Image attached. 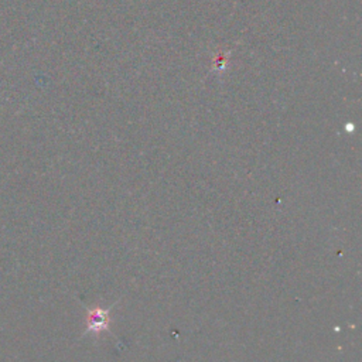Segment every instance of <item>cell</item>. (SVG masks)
I'll return each mask as SVG.
<instances>
[{"label": "cell", "instance_id": "1", "mask_svg": "<svg viewBox=\"0 0 362 362\" xmlns=\"http://www.w3.org/2000/svg\"><path fill=\"white\" fill-rule=\"evenodd\" d=\"M110 310H112V308H109V309H103V308L88 309L86 334L101 336L102 332H109L110 331Z\"/></svg>", "mask_w": 362, "mask_h": 362}]
</instances>
